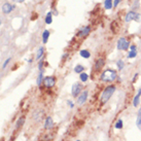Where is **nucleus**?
<instances>
[{
	"label": "nucleus",
	"mask_w": 141,
	"mask_h": 141,
	"mask_svg": "<svg viewBox=\"0 0 141 141\" xmlns=\"http://www.w3.org/2000/svg\"><path fill=\"white\" fill-rule=\"evenodd\" d=\"M24 122H25V119H24V117H21V119L17 122V125H15V128H17V129H20V128L23 126V124H24Z\"/></svg>",
	"instance_id": "obj_24"
},
{
	"label": "nucleus",
	"mask_w": 141,
	"mask_h": 141,
	"mask_svg": "<svg viewBox=\"0 0 141 141\" xmlns=\"http://www.w3.org/2000/svg\"><path fill=\"white\" fill-rule=\"evenodd\" d=\"M88 95H89V92L87 90H84L83 92H81L79 94V96L77 97V104L78 105H83L85 103V101L88 99Z\"/></svg>",
	"instance_id": "obj_7"
},
{
	"label": "nucleus",
	"mask_w": 141,
	"mask_h": 141,
	"mask_svg": "<svg viewBox=\"0 0 141 141\" xmlns=\"http://www.w3.org/2000/svg\"><path fill=\"white\" fill-rule=\"evenodd\" d=\"M105 65V60L103 58H99L97 61H96V63H95V67H94V69H95V71L96 72H99L101 69H102Z\"/></svg>",
	"instance_id": "obj_9"
},
{
	"label": "nucleus",
	"mask_w": 141,
	"mask_h": 141,
	"mask_svg": "<svg viewBox=\"0 0 141 141\" xmlns=\"http://www.w3.org/2000/svg\"><path fill=\"white\" fill-rule=\"evenodd\" d=\"M55 83H56V79H55L54 76H46L43 78V84L46 88H49V89L53 88Z\"/></svg>",
	"instance_id": "obj_6"
},
{
	"label": "nucleus",
	"mask_w": 141,
	"mask_h": 141,
	"mask_svg": "<svg viewBox=\"0 0 141 141\" xmlns=\"http://www.w3.org/2000/svg\"><path fill=\"white\" fill-rule=\"evenodd\" d=\"M42 80H43V71H40V73L38 74V78H37V85L38 87L41 85Z\"/></svg>",
	"instance_id": "obj_21"
},
{
	"label": "nucleus",
	"mask_w": 141,
	"mask_h": 141,
	"mask_svg": "<svg viewBox=\"0 0 141 141\" xmlns=\"http://www.w3.org/2000/svg\"><path fill=\"white\" fill-rule=\"evenodd\" d=\"M114 127H115V129H117V130H121V129L123 128V121H122V120H119V121L115 123Z\"/></svg>",
	"instance_id": "obj_25"
},
{
	"label": "nucleus",
	"mask_w": 141,
	"mask_h": 141,
	"mask_svg": "<svg viewBox=\"0 0 141 141\" xmlns=\"http://www.w3.org/2000/svg\"><path fill=\"white\" fill-rule=\"evenodd\" d=\"M10 61H11V58H7V59L5 60V62L3 63V66H2V68H3V69H5V68L7 67V65L9 64V62H10Z\"/></svg>",
	"instance_id": "obj_26"
},
{
	"label": "nucleus",
	"mask_w": 141,
	"mask_h": 141,
	"mask_svg": "<svg viewBox=\"0 0 141 141\" xmlns=\"http://www.w3.org/2000/svg\"><path fill=\"white\" fill-rule=\"evenodd\" d=\"M52 23H53V14H52V12H48V14H46V17H45V24L51 25Z\"/></svg>",
	"instance_id": "obj_19"
},
{
	"label": "nucleus",
	"mask_w": 141,
	"mask_h": 141,
	"mask_svg": "<svg viewBox=\"0 0 141 141\" xmlns=\"http://www.w3.org/2000/svg\"><path fill=\"white\" fill-rule=\"evenodd\" d=\"M13 8H14L13 5H11L9 2H6V3H4L2 5V12L4 14H8V13H10L12 11Z\"/></svg>",
	"instance_id": "obj_10"
},
{
	"label": "nucleus",
	"mask_w": 141,
	"mask_h": 141,
	"mask_svg": "<svg viewBox=\"0 0 141 141\" xmlns=\"http://www.w3.org/2000/svg\"><path fill=\"white\" fill-rule=\"evenodd\" d=\"M117 77V73H116V70L114 69H106L102 72L100 76V79L104 81V82H111L114 81Z\"/></svg>",
	"instance_id": "obj_1"
},
{
	"label": "nucleus",
	"mask_w": 141,
	"mask_h": 141,
	"mask_svg": "<svg viewBox=\"0 0 141 141\" xmlns=\"http://www.w3.org/2000/svg\"><path fill=\"white\" fill-rule=\"evenodd\" d=\"M43 54H44V48L41 46V48L38 49V51L36 53V60H40L42 58V56H43Z\"/></svg>",
	"instance_id": "obj_17"
},
{
	"label": "nucleus",
	"mask_w": 141,
	"mask_h": 141,
	"mask_svg": "<svg viewBox=\"0 0 141 141\" xmlns=\"http://www.w3.org/2000/svg\"><path fill=\"white\" fill-rule=\"evenodd\" d=\"M137 56V46L135 44L130 45V52L128 54V58L129 59H134Z\"/></svg>",
	"instance_id": "obj_11"
},
{
	"label": "nucleus",
	"mask_w": 141,
	"mask_h": 141,
	"mask_svg": "<svg viewBox=\"0 0 141 141\" xmlns=\"http://www.w3.org/2000/svg\"><path fill=\"white\" fill-rule=\"evenodd\" d=\"M42 65H43V61H40V62H39V66H38V69L40 70V71H41V69H42Z\"/></svg>",
	"instance_id": "obj_28"
},
{
	"label": "nucleus",
	"mask_w": 141,
	"mask_h": 141,
	"mask_svg": "<svg viewBox=\"0 0 141 141\" xmlns=\"http://www.w3.org/2000/svg\"><path fill=\"white\" fill-rule=\"evenodd\" d=\"M13 1H15V2H19V3H22V2H24L25 0H13Z\"/></svg>",
	"instance_id": "obj_31"
},
{
	"label": "nucleus",
	"mask_w": 141,
	"mask_h": 141,
	"mask_svg": "<svg viewBox=\"0 0 141 141\" xmlns=\"http://www.w3.org/2000/svg\"><path fill=\"white\" fill-rule=\"evenodd\" d=\"M82 91V85L79 83V82H75L73 85H72V89H71V95L73 97H78L79 94L81 93Z\"/></svg>",
	"instance_id": "obj_5"
},
{
	"label": "nucleus",
	"mask_w": 141,
	"mask_h": 141,
	"mask_svg": "<svg viewBox=\"0 0 141 141\" xmlns=\"http://www.w3.org/2000/svg\"><path fill=\"white\" fill-rule=\"evenodd\" d=\"M53 126H54L53 119L51 116H48V117H46V120H45V123H44V129L50 130V129L53 128Z\"/></svg>",
	"instance_id": "obj_12"
},
{
	"label": "nucleus",
	"mask_w": 141,
	"mask_h": 141,
	"mask_svg": "<svg viewBox=\"0 0 141 141\" xmlns=\"http://www.w3.org/2000/svg\"><path fill=\"white\" fill-rule=\"evenodd\" d=\"M91 30H92L91 26H84V27H82L77 32V36L78 37H85V36H88L91 33Z\"/></svg>",
	"instance_id": "obj_8"
},
{
	"label": "nucleus",
	"mask_w": 141,
	"mask_h": 141,
	"mask_svg": "<svg viewBox=\"0 0 141 141\" xmlns=\"http://www.w3.org/2000/svg\"><path fill=\"white\" fill-rule=\"evenodd\" d=\"M113 7V0H104V8L111 9Z\"/></svg>",
	"instance_id": "obj_14"
},
{
	"label": "nucleus",
	"mask_w": 141,
	"mask_h": 141,
	"mask_svg": "<svg viewBox=\"0 0 141 141\" xmlns=\"http://www.w3.org/2000/svg\"><path fill=\"white\" fill-rule=\"evenodd\" d=\"M83 70H84V67H83L82 65H76V66L74 67L75 73H81V72H83Z\"/></svg>",
	"instance_id": "obj_23"
},
{
	"label": "nucleus",
	"mask_w": 141,
	"mask_h": 141,
	"mask_svg": "<svg viewBox=\"0 0 141 141\" xmlns=\"http://www.w3.org/2000/svg\"><path fill=\"white\" fill-rule=\"evenodd\" d=\"M0 25H1V21H0Z\"/></svg>",
	"instance_id": "obj_32"
},
{
	"label": "nucleus",
	"mask_w": 141,
	"mask_h": 141,
	"mask_svg": "<svg viewBox=\"0 0 141 141\" xmlns=\"http://www.w3.org/2000/svg\"><path fill=\"white\" fill-rule=\"evenodd\" d=\"M116 66L119 70H123L125 68V62L123 60H117L116 61Z\"/></svg>",
	"instance_id": "obj_22"
},
{
	"label": "nucleus",
	"mask_w": 141,
	"mask_h": 141,
	"mask_svg": "<svg viewBox=\"0 0 141 141\" xmlns=\"http://www.w3.org/2000/svg\"><path fill=\"white\" fill-rule=\"evenodd\" d=\"M117 50L119 51H127L130 48V41L126 37H121L117 40Z\"/></svg>",
	"instance_id": "obj_4"
},
{
	"label": "nucleus",
	"mask_w": 141,
	"mask_h": 141,
	"mask_svg": "<svg viewBox=\"0 0 141 141\" xmlns=\"http://www.w3.org/2000/svg\"><path fill=\"white\" fill-rule=\"evenodd\" d=\"M140 97H141V89L139 90L138 94L135 96V98L133 99V106L134 107H137L139 105V101H140Z\"/></svg>",
	"instance_id": "obj_13"
},
{
	"label": "nucleus",
	"mask_w": 141,
	"mask_h": 141,
	"mask_svg": "<svg viewBox=\"0 0 141 141\" xmlns=\"http://www.w3.org/2000/svg\"><path fill=\"white\" fill-rule=\"evenodd\" d=\"M76 141H81V140H76Z\"/></svg>",
	"instance_id": "obj_33"
},
{
	"label": "nucleus",
	"mask_w": 141,
	"mask_h": 141,
	"mask_svg": "<svg viewBox=\"0 0 141 141\" xmlns=\"http://www.w3.org/2000/svg\"><path fill=\"white\" fill-rule=\"evenodd\" d=\"M137 77H138V73L135 74V76H134V78H133V80H132V81H133V82H135V80L137 79Z\"/></svg>",
	"instance_id": "obj_29"
},
{
	"label": "nucleus",
	"mask_w": 141,
	"mask_h": 141,
	"mask_svg": "<svg viewBox=\"0 0 141 141\" xmlns=\"http://www.w3.org/2000/svg\"><path fill=\"white\" fill-rule=\"evenodd\" d=\"M50 35H51V33H50V31H49V30H44L43 32H42V41H43V43H46V42H48Z\"/></svg>",
	"instance_id": "obj_15"
},
{
	"label": "nucleus",
	"mask_w": 141,
	"mask_h": 141,
	"mask_svg": "<svg viewBox=\"0 0 141 141\" xmlns=\"http://www.w3.org/2000/svg\"><path fill=\"white\" fill-rule=\"evenodd\" d=\"M116 90V87L114 84H110L108 85V87H106L102 93V95H101V104H105L107 101L111 98V96L114 94Z\"/></svg>",
	"instance_id": "obj_2"
},
{
	"label": "nucleus",
	"mask_w": 141,
	"mask_h": 141,
	"mask_svg": "<svg viewBox=\"0 0 141 141\" xmlns=\"http://www.w3.org/2000/svg\"><path fill=\"white\" fill-rule=\"evenodd\" d=\"M136 125H137L138 129L141 131V108L139 109L138 114H137V121H136Z\"/></svg>",
	"instance_id": "obj_18"
},
{
	"label": "nucleus",
	"mask_w": 141,
	"mask_h": 141,
	"mask_svg": "<svg viewBox=\"0 0 141 141\" xmlns=\"http://www.w3.org/2000/svg\"><path fill=\"white\" fill-rule=\"evenodd\" d=\"M79 55H80L82 58H84V59H89L91 57V53L88 50H81L79 52Z\"/></svg>",
	"instance_id": "obj_16"
},
{
	"label": "nucleus",
	"mask_w": 141,
	"mask_h": 141,
	"mask_svg": "<svg viewBox=\"0 0 141 141\" xmlns=\"http://www.w3.org/2000/svg\"><path fill=\"white\" fill-rule=\"evenodd\" d=\"M79 78H80V80L82 82H87L88 79H89V75L87 73H84V72H81V73H79Z\"/></svg>",
	"instance_id": "obj_20"
},
{
	"label": "nucleus",
	"mask_w": 141,
	"mask_h": 141,
	"mask_svg": "<svg viewBox=\"0 0 141 141\" xmlns=\"http://www.w3.org/2000/svg\"><path fill=\"white\" fill-rule=\"evenodd\" d=\"M121 2H122V0H113V7H117Z\"/></svg>",
	"instance_id": "obj_27"
},
{
	"label": "nucleus",
	"mask_w": 141,
	"mask_h": 141,
	"mask_svg": "<svg viewBox=\"0 0 141 141\" xmlns=\"http://www.w3.org/2000/svg\"><path fill=\"white\" fill-rule=\"evenodd\" d=\"M131 21H136V22H140L141 21V14L134 11V10H131L129 12H127V14L125 15V22H131Z\"/></svg>",
	"instance_id": "obj_3"
},
{
	"label": "nucleus",
	"mask_w": 141,
	"mask_h": 141,
	"mask_svg": "<svg viewBox=\"0 0 141 141\" xmlns=\"http://www.w3.org/2000/svg\"><path fill=\"white\" fill-rule=\"evenodd\" d=\"M67 103L69 104V106H70V107H71V108H73V103L71 102V101H68V102H67Z\"/></svg>",
	"instance_id": "obj_30"
}]
</instances>
